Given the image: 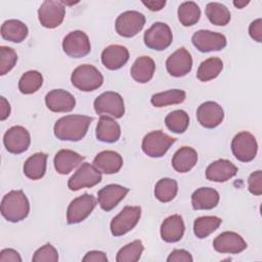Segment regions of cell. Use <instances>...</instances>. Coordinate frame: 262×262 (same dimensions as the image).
Masks as SVG:
<instances>
[{
	"mask_svg": "<svg viewBox=\"0 0 262 262\" xmlns=\"http://www.w3.org/2000/svg\"><path fill=\"white\" fill-rule=\"evenodd\" d=\"M93 118L82 115H69L58 119L53 127L54 135L63 141H79L86 135Z\"/></svg>",
	"mask_w": 262,
	"mask_h": 262,
	"instance_id": "6da1fadb",
	"label": "cell"
},
{
	"mask_svg": "<svg viewBox=\"0 0 262 262\" xmlns=\"http://www.w3.org/2000/svg\"><path fill=\"white\" fill-rule=\"evenodd\" d=\"M30 212V203L23 190H11L1 201V214L9 222L24 220Z\"/></svg>",
	"mask_w": 262,
	"mask_h": 262,
	"instance_id": "7a4b0ae2",
	"label": "cell"
},
{
	"mask_svg": "<svg viewBox=\"0 0 262 262\" xmlns=\"http://www.w3.org/2000/svg\"><path fill=\"white\" fill-rule=\"evenodd\" d=\"M71 82L77 89L89 92L98 89L102 85L103 77L94 66L81 64L73 71Z\"/></svg>",
	"mask_w": 262,
	"mask_h": 262,
	"instance_id": "3957f363",
	"label": "cell"
},
{
	"mask_svg": "<svg viewBox=\"0 0 262 262\" xmlns=\"http://www.w3.org/2000/svg\"><path fill=\"white\" fill-rule=\"evenodd\" d=\"M94 111L97 115L108 116L120 119L125 114L123 97L114 91H105L97 96L93 102Z\"/></svg>",
	"mask_w": 262,
	"mask_h": 262,
	"instance_id": "277c9868",
	"label": "cell"
},
{
	"mask_svg": "<svg viewBox=\"0 0 262 262\" xmlns=\"http://www.w3.org/2000/svg\"><path fill=\"white\" fill-rule=\"evenodd\" d=\"M141 216L139 206H126L115 216L110 224L111 232L114 236H121L131 231L138 223Z\"/></svg>",
	"mask_w": 262,
	"mask_h": 262,
	"instance_id": "5b68a950",
	"label": "cell"
},
{
	"mask_svg": "<svg viewBox=\"0 0 262 262\" xmlns=\"http://www.w3.org/2000/svg\"><path fill=\"white\" fill-rule=\"evenodd\" d=\"M175 141V138L164 133L162 130H156L147 133L143 137L141 148L150 158H161Z\"/></svg>",
	"mask_w": 262,
	"mask_h": 262,
	"instance_id": "8992f818",
	"label": "cell"
},
{
	"mask_svg": "<svg viewBox=\"0 0 262 262\" xmlns=\"http://www.w3.org/2000/svg\"><path fill=\"white\" fill-rule=\"evenodd\" d=\"M143 41L146 47L152 50L162 51L168 48L172 41L173 35L170 27L165 23H155L147 29L143 35Z\"/></svg>",
	"mask_w": 262,
	"mask_h": 262,
	"instance_id": "52a82bcc",
	"label": "cell"
},
{
	"mask_svg": "<svg viewBox=\"0 0 262 262\" xmlns=\"http://www.w3.org/2000/svg\"><path fill=\"white\" fill-rule=\"evenodd\" d=\"M258 144L253 134L248 131L237 133L231 141V151L236 160L243 163L251 162L255 159Z\"/></svg>",
	"mask_w": 262,
	"mask_h": 262,
	"instance_id": "ba28073f",
	"label": "cell"
},
{
	"mask_svg": "<svg viewBox=\"0 0 262 262\" xmlns=\"http://www.w3.org/2000/svg\"><path fill=\"white\" fill-rule=\"evenodd\" d=\"M101 181V172L94 165L83 163L68 181L71 190H79L84 187H92Z\"/></svg>",
	"mask_w": 262,
	"mask_h": 262,
	"instance_id": "9c48e42d",
	"label": "cell"
},
{
	"mask_svg": "<svg viewBox=\"0 0 262 262\" xmlns=\"http://www.w3.org/2000/svg\"><path fill=\"white\" fill-rule=\"evenodd\" d=\"M145 24V16L136 10H128L121 13L116 19L117 33L125 38H131L137 35Z\"/></svg>",
	"mask_w": 262,
	"mask_h": 262,
	"instance_id": "30bf717a",
	"label": "cell"
},
{
	"mask_svg": "<svg viewBox=\"0 0 262 262\" xmlns=\"http://www.w3.org/2000/svg\"><path fill=\"white\" fill-rule=\"evenodd\" d=\"M96 206V200L92 194L84 193L74 199L67 210L68 224H77L84 221Z\"/></svg>",
	"mask_w": 262,
	"mask_h": 262,
	"instance_id": "8fae6325",
	"label": "cell"
},
{
	"mask_svg": "<svg viewBox=\"0 0 262 262\" xmlns=\"http://www.w3.org/2000/svg\"><path fill=\"white\" fill-rule=\"evenodd\" d=\"M66 15V8L61 1L46 0L38 9V18L44 28L54 29L58 27Z\"/></svg>",
	"mask_w": 262,
	"mask_h": 262,
	"instance_id": "7c38bea8",
	"label": "cell"
},
{
	"mask_svg": "<svg viewBox=\"0 0 262 262\" xmlns=\"http://www.w3.org/2000/svg\"><path fill=\"white\" fill-rule=\"evenodd\" d=\"M62 49L68 56L73 58H81L86 56L91 50V45L87 34L79 30L70 32L63 38Z\"/></svg>",
	"mask_w": 262,
	"mask_h": 262,
	"instance_id": "4fadbf2b",
	"label": "cell"
},
{
	"mask_svg": "<svg viewBox=\"0 0 262 262\" xmlns=\"http://www.w3.org/2000/svg\"><path fill=\"white\" fill-rule=\"evenodd\" d=\"M191 42L201 52L219 51L227 44L226 37L224 35L209 30L196 31L191 37Z\"/></svg>",
	"mask_w": 262,
	"mask_h": 262,
	"instance_id": "5bb4252c",
	"label": "cell"
},
{
	"mask_svg": "<svg viewBox=\"0 0 262 262\" xmlns=\"http://www.w3.org/2000/svg\"><path fill=\"white\" fill-rule=\"evenodd\" d=\"M3 143L8 152L19 155L29 148L31 136L25 127L13 126L5 132L3 136Z\"/></svg>",
	"mask_w": 262,
	"mask_h": 262,
	"instance_id": "9a60e30c",
	"label": "cell"
},
{
	"mask_svg": "<svg viewBox=\"0 0 262 262\" xmlns=\"http://www.w3.org/2000/svg\"><path fill=\"white\" fill-rule=\"evenodd\" d=\"M191 54L184 47L178 48L166 60V69L173 77H183L191 71Z\"/></svg>",
	"mask_w": 262,
	"mask_h": 262,
	"instance_id": "2e32d148",
	"label": "cell"
},
{
	"mask_svg": "<svg viewBox=\"0 0 262 262\" xmlns=\"http://www.w3.org/2000/svg\"><path fill=\"white\" fill-rule=\"evenodd\" d=\"M199 123L208 129L219 126L224 119L223 108L215 101H206L200 104L196 110Z\"/></svg>",
	"mask_w": 262,
	"mask_h": 262,
	"instance_id": "e0dca14e",
	"label": "cell"
},
{
	"mask_svg": "<svg viewBox=\"0 0 262 262\" xmlns=\"http://www.w3.org/2000/svg\"><path fill=\"white\" fill-rule=\"evenodd\" d=\"M213 247L222 254H238L247 249V243L236 232L224 231L215 237Z\"/></svg>",
	"mask_w": 262,
	"mask_h": 262,
	"instance_id": "ac0fdd59",
	"label": "cell"
},
{
	"mask_svg": "<svg viewBox=\"0 0 262 262\" xmlns=\"http://www.w3.org/2000/svg\"><path fill=\"white\" fill-rule=\"evenodd\" d=\"M47 108L54 113H69L76 105L75 97L63 89H53L45 96Z\"/></svg>",
	"mask_w": 262,
	"mask_h": 262,
	"instance_id": "d6986e66",
	"label": "cell"
},
{
	"mask_svg": "<svg viewBox=\"0 0 262 262\" xmlns=\"http://www.w3.org/2000/svg\"><path fill=\"white\" fill-rule=\"evenodd\" d=\"M129 192V188L120 184H108L97 192V201L103 211L113 210Z\"/></svg>",
	"mask_w": 262,
	"mask_h": 262,
	"instance_id": "ffe728a7",
	"label": "cell"
},
{
	"mask_svg": "<svg viewBox=\"0 0 262 262\" xmlns=\"http://www.w3.org/2000/svg\"><path fill=\"white\" fill-rule=\"evenodd\" d=\"M237 170V167L230 161L220 159L207 167L206 178L214 182H225L235 176Z\"/></svg>",
	"mask_w": 262,
	"mask_h": 262,
	"instance_id": "44dd1931",
	"label": "cell"
},
{
	"mask_svg": "<svg viewBox=\"0 0 262 262\" xmlns=\"http://www.w3.org/2000/svg\"><path fill=\"white\" fill-rule=\"evenodd\" d=\"M129 59V51L125 46L122 45H110L103 49L101 53L102 64L111 70H119L127 63Z\"/></svg>",
	"mask_w": 262,
	"mask_h": 262,
	"instance_id": "7402d4cb",
	"label": "cell"
},
{
	"mask_svg": "<svg viewBox=\"0 0 262 262\" xmlns=\"http://www.w3.org/2000/svg\"><path fill=\"white\" fill-rule=\"evenodd\" d=\"M93 165L101 173L111 175L118 173L121 170L123 166V158L117 151L103 150L95 156Z\"/></svg>",
	"mask_w": 262,
	"mask_h": 262,
	"instance_id": "603a6c76",
	"label": "cell"
},
{
	"mask_svg": "<svg viewBox=\"0 0 262 262\" xmlns=\"http://www.w3.org/2000/svg\"><path fill=\"white\" fill-rule=\"evenodd\" d=\"M185 226L180 215H171L167 217L161 225V237L166 243H176L184 234Z\"/></svg>",
	"mask_w": 262,
	"mask_h": 262,
	"instance_id": "cb8c5ba5",
	"label": "cell"
},
{
	"mask_svg": "<svg viewBox=\"0 0 262 262\" xmlns=\"http://www.w3.org/2000/svg\"><path fill=\"white\" fill-rule=\"evenodd\" d=\"M121 127L108 116H100L96 126V138L101 142L113 143L120 139Z\"/></svg>",
	"mask_w": 262,
	"mask_h": 262,
	"instance_id": "d4e9b609",
	"label": "cell"
},
{
	"mask_svg": "<svg viewBox=\"0 0 262 262\" xmlns=\"http://www.w3.org/2000/svg\"><path fill=\"white\" fill-rule=\"evenodd\" d=\"M83 160L84 157L74 150L60 149L56 152L53 163L54 168L58 174L67 175L71 173L76 167H78Z\"/></svg>",
	"mask_w": 262,
	"mask_h": 262,
	"instance_id": "484cf974",
	"label": "cell"
},
{
	"mask_svg": "<svg viewBox=\"0 0 262 262\" xmlns=\"http://www.w3.org/2000/svg\"><path fill=\"white\" fill-rule=\"evenodd\" d=\"M156 70L155 61L149 56H139L133 62L130 74L133 80L137 83L144 84L151 80Z\"/></svg>",
	"mask_w": 262,
	"mask_h": 262,
	"instance_id": "4316f807",
	"label": "cell"
},
{
	"mask_svg": "<svg viewBox=\"0 0 262 262\" xmlns=\"http://www.w3.org/2000/svg\"><path fill=\"white\" fill-rule=\"evenodd\" d=\"M219 193L211 187H200L191 194L193 210H211L219 203Z\"/></svg>",
	"mask_w": 262,
	"mask_h": 262,
	"instance_id": "83f0119b",
	"label": "cell"
},
{
	"mask_svg": "<svg viewBox=\"0 0 262 262\" xmlns=\"http://www.w3.org/2000/svg\"><path fill=\"white\" fill-rule=\"evenodd\" d=\"M198 162V152L190 146L180 147L172 158V167L179 173L190 171Z\"/></svg>",
	"mask_w": 262,
	"mask_h": 262,
	"instance_id": "f1b7e54d",
	"label": "cell"
},
{
	"mask_svg": "<svg viewBox=\"0 0 262 262\" xmlns=\"http://www.w3.org/2000/svg\"><path fill=\"white\" fill-rule=\"evenodd\" d=\"M29 34L28 27L18 19L5 20L1 26V36L3 39L13 42H23Z\"/></svg>",
	"mask_w": 262,
	"mask_h": 262,
	"instance_id": "f546056e",
	"label": "cell"
},
{
	"mask_svg": "<svg viewBox=\"0 0 262 262\" xmlns=\"http://www.w3.org/2000/svg\"><path fill=\"white\" fill-rule=\"evenodd\" d=\"M47 155L44 152H36L31 156L24 164V174L32 179H41L46 172Z\"/></svg>",
	"mask_w": 262,
	"mask_h": 262,
	"instance_id": "4dcf8cb0",
	"label": "cell"
},
{
	"mask_svg": "<svg viewBox=\"0 0 262 262\" xmlns=\"http://www.w3.org/2000/svg\"><path fill=\"white\" fill-rule=\"evenodd\" d=\"M223 70V61L219 57H210L205 59L199 66L196 78L202 82H208L219 76Z\"/></svg>",
	"mask_w": 262,
	"mask_h": 262,
	"instance_id": "1f68e13d",
	"label": "cell"
},
{
	"mask_svg": "<svg viewBox=\"0 0 262 262\" xmlns=\"http://www.w3.org/2000/svg\"><path fill=\"white\" fill-rule=\"evenodd\" d=\"M186 93L181 89H170L156 93L151 96L150 102L156 107H163L171 104H178L185 100Z\"/></svg>",
	"mask_w": 262,
	"mask_h": 262,
	"instance_id": "d6a6232c",
	"label": "cell"
},
{
	"mask_svg": "<svg viewBox=\"0 0 262 262\" xmlns=\"http://www.w3.org/2000/svg\"><path fill=\"white\" fill-rule=\"evenodd\" d=\"M222 223V219L217 216H202L194 220L193 233L199 238H205L213 233Z\"/></svg>",
	"mask_w": 262,
	"mask_h": 262,
	"instance_id": "836d02e7",
	"label": "cell"
},
{
	"mask_svg": "<svg viewBox=\"0 0 262 262\" xmlns=\"http://www.w3.org/2000/svg\"><path fill=\"white\" fill-rule=\"evenodd\" d=\"M205 12L210 23L215 26H226L230 21L228 8L219 2L208 3Z\"/></svg>",
	"mask_w": 262,
	"mask_h": 262,
	"instance_id": "e575fe53",
	"label": "cell"
},
{
	"mask_svg": "<svg viewBox=\"0 0 262 262\" xmlns=\"http://www.w3.org/2000/svg\"><path fill=\"white\" fill-rule=\"evenodd\" d=\"M177 14L180 24L184 27H189L199 21L201 17V9L195 2L186 1L179 5Z\"/></svg>",
	"mask_w": 262,
	"mask_h": 262,
	"instance_id": "d590c367",
	"label": "cell"
},
{
	"mask_svg": "<svg viewBox=\"0 0 262 262\" xmlns=\"http://www.w3.org/2000/svg\"><path fill=\"white\" fill-rule=\"evenodd\" d=\"M178 184L172 178H162L155 186V196L162 203L171 202L177 194Z\"/></svg>",
	"mask_w": 262,
	"mask_h": 262,
	"instance_id": "8d00e7d4",
	"label": "cell"
},
{
	"mask_svg": "<svg viewBox=\"0 0 262 262\" xmlns=\"http://www.w3.org/2000/svg\"><path fill=\"white\" fill-rule=\"evenodd\" d=\"M43 84V76L38 71L26 72L18 81V90L23 94H33L37 92Z\"/></svg>",
	"mask_w": 262,
	"mask_h": 262,
	"instance_id": "74e56055",
	"label": "cell"
},
{
	"mask_svg": "<svg viewBox=\"0 0 262 262\" xmlns=\"http://www.w3.org/2000/svg\"><path fill=\"white\" fill-rule=\"evenodd\" d=\"M167 128L173 133H183L189 125V117L185 111L176 110L169 113L165 118Z\"/></svg>",
	"mask_w": 262,
	"mask_h": 262,
	"instance_id": "f35d334b",
	"label": "cell"
},
{
	"mask_svg": "<svg viewBox=\"0 0 262 262\" xmlns=\"http://www.w3.org/2000/svg\"><path fill=\"white\" fill-rule=\"evenodd\" d=\"M143 249L142 242L135 239L119 250L116 260L117 262H136L140 259Z\"/></svg>",
	"mask_w": 262,
	"mask_h": 262,
	"instance_id": "ab89813d",
	"label": "cell"
},
{
	"mask_svg": "<svg viewBox=\"0 0 262 262\" xmlns=\"http://www.w3.org/2000/svg\"><path fill=\"white\" fill-rule=\"evenodd\" d=\"M17 61V54L13 48L8 46L0 47V75L4 76L10 72Z\"/></svg>",
	"mask_w": 262,
	"mask_h": 262,
	"instance_id": "60d3db41",
	"label": "cell"
},
{
	"mask_svg": "<svg viewBox=\"0 0 262 262\" xmlns=\"http://www.w3.org/2000/svg\"><path fill=\"white\" fill-rule=\"evenodd\" d=\"M32 260L34 262H56L58 261V252L51 244H46L34 253Z\"/></svg>",
	"mask_w": 262,
	"mask_h": 262,
	"instance_id": "b9f144b4",
	"label": "cell"
},
{
	"mask_svg": "<svg viewBox=\"0 0 262 262\" xmlns=\"http://www.w3.org/2000/svg\"><path fill=\"white\" fill-rule=\"evenodd\" d=\"M248 189L254 195L262 194V171L253 172L248 178Z\"/></svg>",
	"mask_w": 262,
	"mask_h": 262,
	"instance_id": "7bdbcfd3",
	"label": "cell"
},
{
	"mask_svg": "<svg viewBox=\"0 0 262 262\" xmlns=\"http://www.w3.org/2000/svg\"><path fill=\"white\" fill-rule=\"evenodd\" d=\"M168 262H192L193 258L186 250L176 249L173 250L167 258Z\"/></svg>",
	"mask_w": 262,
	"mask_h": 262,
	"instance_id": "ee69618b",
	"label": "cell"
},
{
	"mask_svg": "<svg viewBox=\"0 0 262 262\" xmlns=\"http://www.w3.org/2000/svg\"><path fill=\"white\" fill-rule=\"evenodd\" d=\"M249 34L253 40L258 43L262 42V19L257 18L251 23L249 27Z\"/></svg>",
	"mask_w": 262,
	"mask_h": 262,
	"instance_id": "f6af8a7d",
	"label": "cell"
},
{
	"mask_svg": "<svg viewBox=\"0 0 262 262\" xmlns=\"http://www.w3.org/2000/svg\"><path fill=\"white\" fill-rule=\"evenodd\" d=\"M0 262H21V257L13 249H3L0 252Z\"/></svg>",
	"mask_w": 262,
	"mask_h": 262,
	"instance_id": "bcb514c9",
	"label": "cell"
},
{
	"mask_svg": "<svg viewBox=\"0 0 262 262\" xmlns=\"http://www.w3.org/2000/svg\"><path fill=\"white\" fill-rule=\"evenodd\" d=\"M84 262H107L105 253L101 251H90L82 259Z\"/></svg>",
	"mask_w": 262,
	"mask_h": 262,
	"instance_id": "7dc6e473",
	"label": "cell"
},
{
	"mask_svg": "<svg viewBox=\"0 0 262 262\" xmlns=\"http://www.w3.org/2000/svg\"><path fill=\"white\" fill-rule=\"evenodd\" d=\"M10 104L9 102L6 100L5 97L1 96L0 97V120L1 121H4L6 120L9 115H10Z\"/></svg>",
	"mask_w": 262,
	"mask_h": 262,
	"instance_id": "c3c4849f",
	"label": "cell"
},
{
	"mask_svg": "<svg viewBox=\"0 0 262 262\" xmlns=\"http://www.w3.org/2000/svg\"><path fill=\"white\" fill-rule=\"evenodd\" d=\"M142 4L151 11H159L164 8V6L166 5V1L165 0H147V1H142Z\"/></svg>",
	"mask_w": 262,
	"mask_h": 262,
	"instance_id": "681fc988",
	"label": "cell"
},
{
	"mask_svg": "<svg viewBox=\"0 0 262 262\" xmlns=\"http://www.w3.org/2000/svg\"><path fill=\"white\" fill-rule=\"evenodd\" d=\"M232 3H233V5H234L236 8L242 9V8H244L245 6H247V5L250 3V1H239V0H237V1H233Z\"/></svg>",
	"mask_w": 262,
	"mask_h": 262,
	"instance_id": "f907efd6",
	"label": "cell"
}]
</instances>
